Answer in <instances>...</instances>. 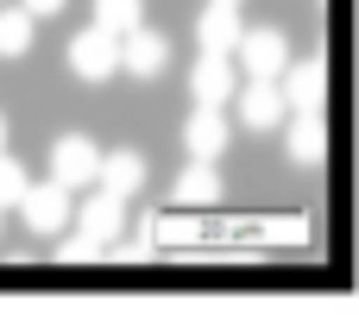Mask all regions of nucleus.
<instances>
[{"instance_id": "obj_1", "label": "nucleus", "mask_w": 359, "mask_h": 327, "mask_svg": "<svg viewBox=\"0 0 359 327\" xmlns=\"http://www.w3.org/2000/svg\"><path fill=\"white\" fill-rule=\"evenodd\" d=\"M69 195H76V189H69V183H57V176H50V183H32V189H25V202H19L25 227H32L38 239H63V233L76 227V202H69Z\"/></svg>"}, {"instance_id": "obj_2", "label": "nucleus", "mask_w": 359, "mask_h": 327, "mask_svg": "<svg viewBox=\"0 0 359 327\" xmlns=\"http://www.w3.org/2000/svg\"><path fill=\"white\" fill-rule=\"evenodd\" d=\"M69 69H76L82 82H107V76H120V69H126V63H120V32H107V25L76 32V38H69Z\"/></svg>"}, {"instance_id": "obj_3", "label": "nucleus", "mask_w": 359, "mask_h": 327, "mask_svg": "<svg viewBox=\"0 0 359 327\" xmlns=\"http://www.w3.org/2000/svg\"><path fill=\"white\" fill-rule=\"evenodd\" d=\"M240 82H246V69H240L233 50H202L196 69H189V95L208 101V107H227V101L240 95Z\"/></svg>"}, {"instance_id": "obj_4", "label": "nucleus", "mask_w": 359, "mask_h": 327, "mask_svg": "<svg viewBox=\"0 0 359 327\" xmlns=\"http://www.w3.org/2000/svg\"><path fill=\"white\" fill-rule=\"evenodd\" d=\"M233 101H240V126H246V132H278V126L290 120V95H284V82L246 76Z\"/></svg>"}, {"instance_id": "obj_5", "label": "nucleus", "mask_w": 359, "mask_h": 327, "mask_svg": "<svg viewBox=\"0 0 359 327\" xmlns=\"http://www.w3.org/2000/svg\"><path fill=\"white\" fill-rule=\"evenodd\" d=\"M284 158L297 170H322L328 164V120H322V107H290V120H284Z\"/></svg>"}, {"instance_id": "obj_6", "label": "nucleus", "mask_w": 359, "mask_h": 327, "mask_svg": "<svg viewBox=\"0 0 359 327\" xmlns=\"http://www.w3.org/2000/svg\"><path fill=\"white\" fill-rule=\"evenodd\" d=\"M101 145L95 139H82V132H63L57 145H50V176L57 183H69V189H95L101 183Z\"/></svg>"}, {"instance_id": "obj_7", "label": "nucleus", "mask_w": 359, "mask_h": 327, "mask_svg": "<svg viewBox=\"0 0 359 327\" xmlns=\"http://www.w3.org/2000/svg\"><path fill=\"white\" fill-rule=\"evenodd\" d=\"M233 57H240L246 76H265V82H284V69H290V44H284L278 25H252V32L240 38Z\"/></svg>"}, {"instance_id": "obj_8", "label": "nucleus", "mask_w": 359, "mask_h": 327, "mask_svg": "<svg viewBox=\"0 0 359 327\" xmlns=\"http://www.w3.org/2000/svg\"><path fill=\"white\" fill-rule=\"evenodd\" d=\"M120 63H126V76L151 82V76H164V63H170V38H164L158 25H133V32L120 38Z\"/></svg>"}, {"instance_id": "obj_9", "label": "nucleus", "mask_w": 359, "mask_h": 327, "mask_svg": "<svg viewBox=\"0 0 359 327\" xmlns=\"http://www.w3.org/2000/svg\"><path fill=\"white\" fill-rule=\"evenodd\" d=\"M246 38V19H240V0H208L196 13V44L202 50H240Z\"/></svg>"}, {"instance_id": "obj_10", "label": "nucleus", "mask_w": 359, "mask_h": 327, "mask_svg": "<svg viewBox=\"0 0 359 327\" xmlns=\"http://www.w3.org/2000/svg\"><path fill=\"white\" fill-rule=\"evenodd\" d=\"M227 139H233L227 107L196 101V113H189V126H183V151H189V158H221V151H227Z\"/></svg>"}, {"instance_id": "obj_11", "label": "nucleus", "mask_w": 359, "mask_h": 327, "mask_svg": "<svg viewBox=\"0 0 359 327\" xmlns=\"http://www.w3.org/2000/svg\"><path fill=\"white\" fill-rule=\"evenodd\" d=\"M76 227H82L88 239H101V246H120V239H126V195H114V189L88 195V202L76 208Z\"/></svg>"}, {"instance_id": "obj_12", "label": "nucleus", "mask_w": 359, "mask_h": 327, "mask_svg": "<svg viewBox=\"0 0 359 327\" xmlns=\"http://www.w3.org/2000/svg\"><path fill=\"white\" fill-rule=\"evenodd\" d=\"M284 95H290V107H322V95H328V63H322V57H290Z\"/></svg>"}, {"instance_id": "obj_13", "label": "nucleus", "mask_w": 359, "mask_h": 327, "mask_svg": "<svg viewBox=\"0 0 359 327\" xmlns=\"http://www.w3.org/2000/svg\"><path fill=\"white\" fill-rule=\"evenodd\" d=\"M145 183H151V170H145V158L139 151H107L101 158V183L95 189H114V195H145Z\"/></svg>"}, {"instance_id": "obj_14", "label": "nucleus", "mask_w": 359, "mask_h": 327, "mask_svg": "<svg viewBox=\"0 0 359 327\" xmlns=\"http://www.w3.org/2000/svg\"><path fill=\"white\" fill-rule=\"evenodd\" d=\"M221 202V170L215 158H189L183 176H177V208H215Z\"/></svg>"}, {"instance_id": "obj_15", "label": "nucleus", "mask_w": 359, "mask_h": 327, "mask_svg": "<svg viewBox=\"0 0 359 327\" xmlns=\"http://www.w3.org/2000/svg\"><path fill=\"white\" fill-rule=\"evenodd\" d=\"M32 13L25 6H0V57H25L32 50Z\"/></svg>"}, {"instance_id": "obj_16", "label": "nucleus", "mask_w": 359, "mask_h": 327, "mask_svg": "<svg viewBox=\"0 0 359 327\" xmlns=\"http://www.w3.org/2000/svg\"><path fill=\"white\" fill-rule=\"evenodd\" d=\"M95 25H107V32H133V25H145V0H95Z\"/></svg>"}, {"instance_id": "obj_17", "label": "nucleus", "mask_w": 359, "mask_h": 327, "mask_svg": "<svg viewBox=\"0 0 359 327\" xmlns=\"http://www.w3.org/2000/svg\"><path fill=\"white\" fill-rule=\"evenodd\" d=\"M25 189H32V176H25V164L0 151V208H19V202H25Z\"/></svg>"}, {"instance_id": "obj_18", "label": "nucleus", "mask_w": 359, "mask_h": 327, "mask_svg": "<svg viewBox=\"0 0 359 327\" xmlns=\"http://www.w3.org/2000/svg\"><path fill=\"white\" fill-rule=\"evenodd\" d=\"M101 252H107V246H101V239H88L82 227H76V233H63V246H57V258H63V265H95Z\"/></svg>"}, {"instance_id": "obj_19", "label": "nucleus", "mask_w": 359, "mask_h": 327, "mask_svg": "<svg viewBox=\"0 0 359 327\" xmlns=\"http://www.w3.org/2000/svg\"><path fill=\"white\" fill-rule=\"evenodd\" d=\"M19 6H25V13H32V19H57V13H63V6H69V0H19Z\"/></svg>"}, {"instance_id": "obj_20", "label": "nucleus", "mask_w": 359, "mask_h": 327, "mask_svg": "<svg viewBox=\"0 0 359 327\" xmlns=\"http://www.w3.org/2000/svg\"><path fill=\"white\" fill-rule=\"evenodd\" d=\"M0 151H6V113H0Z\"/></svg>"}, {"instance_id": "obj_21", "label": "nucleus", "mask_w": 359, "mask_h": 327, "mask_svg": "<svg viewBox=\"0 0 359 327\" xmlns=\"http://www.w3.org/2000/svg\"><path fill=\"white\" fill-rule=\"evenodd\" d=\"M0 214H6V208H0Z\"/></svg>"}]
</instances>
